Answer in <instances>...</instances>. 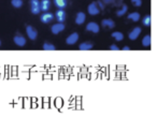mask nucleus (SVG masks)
<instances>
[{
	"label": "nucleus",
	"instance_id": "obj_9",
	"mask_svg": "<svg viewBox=\"0 0 157 118\" xmlns=\"http://www.w3.org/2000/svg\"><path fill=\"white\" fill-rule=\"evenodd\" d=\"M78 33L73 32L72 34H70V36L66 39V43L69 45H73L78 42Z\"/></svg>",
	"mask_w": 157,
	"mask_h": 118
},
{
	"label": "nucleus",
	"instance_id": "obj_19",
	"mask_svg": "<svg viewBox=\"0 0 157 118\" xmlns=\"http://www.w3.org/2000/svg\"><path fill=\"white\" fill-rule=\"evenodd\" d=\"M151 43H152V38H151L150 34H146V36L142 39V44H143V46H150Z\"/></svg>",
	"mask_w": 157,
	"mask_h": 118
},
{
	"label": "nucleus",
	"instance_id": "obj_5",
	"mask_svg": "<svg viewBox=\"0 0 157 118\" xmlns=\"http://www.w3.org/2000/svg\"><path fill=\"white\" fill-rule=\"evenodd\" d=\"M86 30L87 31H91V32H93V33H98L100 30V27L97 23H95V22H91V23L87 24Z\"/></svg>",
	"mask_w": 157,
	"mask_h": 118
},
{
	"label": "nucleus",
	"instance_id": "obj_11",
	"mask_svg": "<svg viewBox=\"0 0 157 118\" xmlns=\"http://www.w3.org/2000/svg\"><path fill=\"white\" fill-rule=\"evenodd\" d=\"M51 8V1L50 0H41L40 1V10L43 12H47Z\"/></svg>",
	"mask_w": 157,
	"mask_h": 118
},
{
	"label": "nucleus",
	"instance_id": "obj_22",
	"mask_svg": "<svg viewBox=\"0 0 157 118\" xmlns=\"http://www.w3.org/2000/svg\"><path fill=\"white\" fill-rule=\"evenodd\" d=\"M11 4H12L14 8L20 9L23 5V0H12L11 1Z\"/></svg>",
	"mask_w": 157,
	"mask_h": 118
},
{
	"label": "nucleus",
	"instance_id": "obj_20",
	"mask_svg": "<svg viewBox=\"0 0 157 118\" xmlns=\"http://www.w3.org/2000/svg\"><path fill=\"white\" fill-rule=\"evenodd\" d=\"M127 10H128V8H127V5L125 4V5H123V8L120 9L118 11H116V15L117 16H123L124 14H126V12H127Z\"/></svg>",
	"mask_w": 157,
	"mask_h": 118
},
{
	"label": "nucleus",
	"instance_id": "obj_10",
	"mask_svg": "<svg viewBox=\"0 0 157 118\" xmlns=\"http://www.w3.org/2000/svg\"><path fill=\"white\" fill-rule=\"evenodd\" d=\"M13 41H14V43L16 45H18V46H24V45L26 44V39L23 37V36H21V34L15 36V37L13 38Z\"/></svg>",
	"mask_w": 157,
	"mask_h": 118
},
{
	"label": "nucleus",
	"instance_id": "obj_16",
	"mask_svg": "<svg viewBox=\"0 0 157 118\" xmlns=\"http://www.w3.org/2000/svg\"><path fill=\"white\" fill-rule=\"evenodd\" d=\"M112 38H114L117 42H120V41H123V39H124V34L122 32H120V31H114V32L111 34Z\"/></svg>",
	"mask_w": 157,
	"mask_h": 118
},
{
	"label": "nucleus",
	"instance_id": "obj_1",
	"mask_svg": "<svg viewBox=\"0 0 157 118\" xmlns=\"http://www.w3.org/2000/svg\"><path fill=\"white\" fill-rule=\"evenodd\" d=\"M30 11L32 14H39L40 13V1L39 0H30Z\"/></svg>",
	"mask_w": 157,
	"mask_h": 118
},
{
	"label": "nucleus",
	"instance_id": "obj_2",
	"mask_svg": "<svg viewBox=\"0 0 157 118\" xmlns=\"http://www.w3.org/2000/svg\"><path fill=\"white\" fill-rule=\"evenodd\" d=\"M54 18H56L58 23H64L66 20V12L62 9H58L54 14Z\"/></svg>",
	"mask_w": 157,
	"mask_h": 118
},
{
	"label": "nucleus",
	"instance_id": "obj_23",
	"mask_svg": "<svg viewBox=\"0 0 157 118\" xmlns=\"http://www.w3.org/2000/svg\"><path fill=\"white\" fill-rule=\"evenodd\" d=\"M131 3L135 5V7H141L142 5V0H131Z\"/></svg>",
	"mask_w": 157,
	"mask_h": 118
},
{
	"label": "nucleus",
	"instance_id": "obj_26",
	"mask_svg": "<svg viewBox=\"0 0 157 118\" xmlns=\"http://www.w3.org/2000/svg\"><path fill=\"white\" fill-rule=\"evenodd\" d=\"M102 1H104V3H106V4H109L112 2V0H102Z\"/></svg>",
	"mask_w": 157,
	"mask_h": 118
},
{
	"label": "nucleus",
	"instance_id": "obj_13",
	"mask_svg": "<svg viewBox=\"0 0 157 118\" xmlns=\"http://www.w3.org/2000/svg\"><path fill=\"white\" fill-rule=\"evenodd\" d=\"M94 47V45L89 43V42H84V43H81L80 46H78V49L80 51H89Z\"/></svg>",
	"mask_w": 157,
	"mask_h": 118
},
{
	"label": "nucleus",
	"instance_id": "obj_8",
	"mask_svg": "<svg viewBox=\"0 0 157 118\" xmlns=\"http://www.w3.org/2000/svg\"><path fill=\"white\" fill-rule=\"evenodd\" d=\"M140 33H141V28H140V27H135V28L130 31L128 38L130 39V40H137V39L139 38V36H140Z\"/></svg>",
	"mask_w": 157,
	"mask_h": 118
},
{
	"label": "nucleus",
	"instance_id": "obj_3",
	"mask_svg": "<svg viewBox=\"0 0 157 118\" xmlns=\"http://www.w3.org/2000/svg\"><path fill=\"white\" fill-rule=\"evenodd\" d=\"M26 33H27V36L30 40H36L38 37V31L36 29L33 28L32 26H27L26 27Z\"/></svg>",
	"mask_w": 157,
	"mask_h": 118
},
{
	"label": "nucleus",
	"instance_id": "obj_4",
	"mask_svg": "<svg viewBox=\"0 0 157 118\" xmlns=\"http://www.w3.org/2000/svg\"><path fill=\"white\" fill-rule=\"evenodd\" d=\"M87 11H88V14H91V15H93V16L98 15V14L100 13V10H99V8L97 7V3H96V2H91V3L88 5Z\"/></svg>",
	"mask_w": 157,
	"mask_h": 118
},
{
	"label": "nucleus",
	"instance_id": "obj_7",
	"mask_svg": "<svg viewBox=\"0 0 157 118\" xmlns=\"http://www.w3.org/2000/svg\"><path fill=\"white\" fill-rule=\"evenodd\" d=\"M65 25H64V23H58V24H54L53 26H52V28H51V30H52V32L54 33V34H58L59 32H62V30H65Z\"/></svg>",
	"mask_w": 157,
	"mask_h": 118
},
{
	"label": "nucleus",
	"instance_id": "obj_6",
	"mask_svg": "<svg viewBox=\"0 0 157 118\" xmlns=\"http://www.w3.org/2000/svg\"><path fill=\"white\" fill-rule=\"evenodd\" d=\"M40 20H41L42 23H44V24H49V23H51V22L54 20V14L53 13H50V12H44L41 15Z\"/></svg>",
	"mask_w": 157,
	"mask_h": 118
},
{
	"label": "nucleus",
	"instance_id": "obj_28",
	"mask_svg": "<svg viewBox=\"0 0 157 118\" xmlns=\"http://www.w3.org/2000/svg\"><path fill=\"white\" fill-rule=\"evenodd\" d=\"M0 45H1V41H0Z\"/></svg>",
	"mask_w": 157,
	"mask_h": 118
},
{
	"label": "nucleus",
	"instance_id": "obj_14",
	"mask_svg": "<svg viewBox=\"0 0 157 118\" xmlns=\"http://www.w3.org/2000/svg\"><path fill=\"white\" fill-rule=\"evenodd\" d=\"M54 4L58 9H62L64 10L67 7V0H54Z\"/></svg>",
	"mask_w": 157,
	"mask_h": 118
},
{
	"label": "nucleus",
	"instance_id": "obj_15",
	"mask_svg": "<svg viewBox=\"0 0 157 118\" xmlns=\"http://www.w3.org/2000/svg\"><path fill=\"white\" fill-rule=\"evenodd\" d=\"M101 24H102V26L108 27V28H114L115 27V23H114V20H104Z\"/></svg>",
	"mask_w": 157,
	"mask_h": 118
},
{
	"label": "nucleus",
	"instance_id": "obj_27",
	"mask_svg": "<svg viewBox=\"0 0 157 118\" xmlns=\"http://www.w3.org/2000/svg\"><path fill=\"white\" fill-rule=\"evenodd\" d=\"M129 49H129L128 46H124V47H123V51H129Z\"/></svg>",
	"mask_w": 157,
	"mask_h": 118
},
{
	"label": "nucleus",
	"instance_id": "obj_18",
	"mask_svg": "<svg viewBox=\"0 0 157 118\" xmlns=\"http://www.w3.org/2000/svg\"><path fill=\"white\" fill-rule=\"evenodd\" d=\"M128 18L132 22H138V20H140V14L138 12H132L128 15Z\"/></svg>",
	"mask_w": 157,
	"mask_h": 118
},
{
	"label": "nucleus",
	"instance_id": "obj_12",
	"mask_svg": "<svg viewBox=\"0 0 157 118\" xmlns=\"http://www.w3.org/2000/svg\"><path fill=\"white\" fill-rule=\"evenodd\" d=\"M85 20H86V15H85V13L78 12V14H76V17H75V24L76 25L84 24Z\"/></svg>",
	"mask_w": 157,
	"mask_h": 118
},
{
	"label": "nucleus",
	"instance_id": "obj_24",
	"mask_svg": "<svg viewBox=\"0 0 157 118\" xmlns=\"http://www.w3.org/2000/svg\"><path fill=\"white\" fill-rule=\"evenodd\" d=\"M97 7H99V10H104V5L101 1H97Z\"/></svg>",
	"mask_w": 157,
	"mask_h": 118
},
{
	"label": "nucleus",
	"instance_id": "obj_21",
	"mask_svg": "<svg viewBox=\"0 0 157 118\" xmlns=\"http://www.w3.org/2000/svg\"><path fill=\"white\" fill-rule=\"evenodd\" d=\"M42 49L44 51H55L56 47H55V45L51 44V43H44L43 46H42Z\"/></svg>",
	"mask_w": 157,
	"mask_h": 118
},
{
	"label": "nucleus",
	"instance_id": "obj_25",
	"mask_svg": "<svg viewBox=\"0 0 157 118\" xmlns=\"http://www.w3.org/2000/svg\"><path fill=\"white\" fill-rule=\"evenodd\" d=\"M110 49H112V51H118V49H120V47H118L117 45L112 44L111 46H110Z\"/></svg>",
	"mask_w": 157,
	"mask_h": 118
},
{
	"label": "nucleus",
	"instance_id": "obj_17",
	"mask_svg": "<svg viewBox=\"0 0 157 118\" xmlns=\"http://www.w3.org/2000/svg\"><path fill=\"white\" fill-rule=\"evenodd\" d=\"M142 24H143V26H145V27H150L151 24H152V16H151V15H146V16L143 17Z\"/></svg>",
	"mask_w": 157,
	"mask_h": 118
}]
</instances>
